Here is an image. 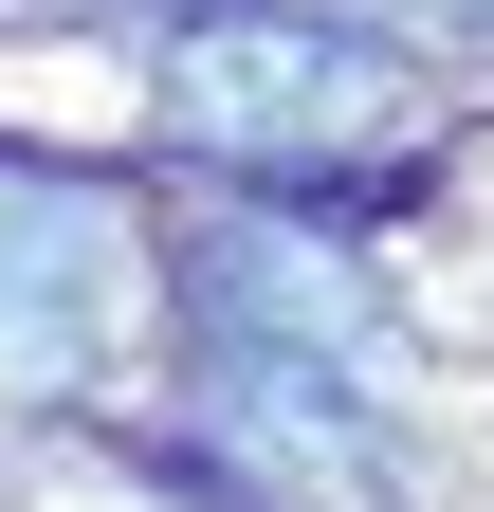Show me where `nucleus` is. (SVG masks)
Wrapping results in <instances>:
<instances>
[{
  "label": "nucleus",
  "mask_w": 494,
  "mask_h": 512,
  "mask_svg": "<svg viewBox=\"0 0 494 512\" xmlns=\"http://www.w3.org/2000/svg\"><path fill=\"white\" fill-rule=\"evenodd\" d=\"M183 494L220 512H330L385 476V311H366L348 238L293 202H220L183 238Z\"/></svg>",
  "instance_id": "f257e3e1"
},
{
  "label": "nucleus",
  "mask_w": 494,
  "mask_h": 512,
  "mask_svg": "<svg viewBox=\"0 0 494 512\" xmlns=\"http://www.w3.org/2000/svg\"><path fill=\"white\" fill-rule=\"evenodd\" d=\"M165 128L202 147L220 183H257V202H330V183H385L403 165V55L348 37V19H293V0H202V19L165 37Z\"/></svg>",
  "instance_id": "f03ea898"
},
{
  "label": "nucleus",
  "mask_w": 494,
  "mask_h": 512,
  "mask_svg": "<svg viewBox=\"0 0 494 512\" xmlns=\"http://www.w3.org/2000/svg\"><path fill=\"white\" fill-rule=\"evenodd\" d=\"M110 275H129V202L92 165L0 147V384H74L110 330Z\"/></svg>",
  "instance_id": "7ed1b4c3"
},
{
  "label": "nucleus",
  "mask_w": 494,
  "mask_h": 512,
  "mask_svg": "<svg viewBox=\"0 0 494 512\" xmlns=\"http://www.w3.org/2000/svg\"><path fill=\"white\" fill-rule=\"evenodd\" d=\"M403 19H440V37H476V55H494V0H403Z\"/></svg>",
  "instance_id": "20e7f679"
}]
</instances>
